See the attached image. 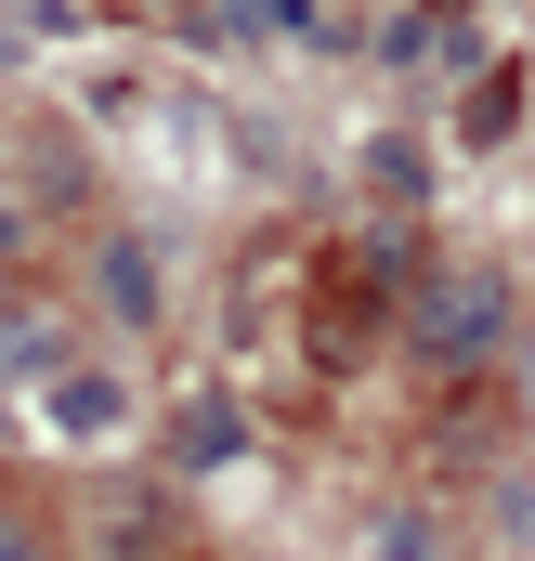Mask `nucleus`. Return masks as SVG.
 I'll return each instance as SVG.
<instances>
[{"label": "nucleus", "instance_id": "obj_1", "mask_svg": "<svg viewBox=\"0 0 535 561\" xmlns=\"http://www.w3.org/2000/svg\"><path fill=\"white\" fill-rule=\"evenodd\" d=\"M405 340H418V366H483V353L510 340V287L483 275V262H470V275H431L418 313H405Z\"/></svg>", "mask_w": 535, "mask_h": 561}, {"label": "nucleus", "instance_id": "obj_3", "mask_svg": "<svg viewBox=\"0 0 535 561\" xmlns=\"http://www.w3.org/2000/svg\"><path fill=\"white\" fill-rule=\"evenodd\" d=\"M236 444H249V419H236V405H223V392H196V405H183V419H170V470H223V457H236Z\"/></svg>", "mask_w": 535, "mask_h": 561}, {"label": "nucleus", "instance_id": "obj_6", "mask_svg": "<svg viewBox=\"0 0 535 561\" xmlns=\"http://www.w3.org/2000/svg\"><path fill=\"white\" fill-rule=\"evenodd\" d=\"M13 236H26V222H13V209H0V262H13Z\"/></svg>", "mask_w": 535, "mask_h": 561}, {"label": "nucleus", "instance_id": "obj_5", "mask_svg": "<svg viewBox=\"0 0 535 561\" xmlns=\"http://www.w3.org/2000/svg\"><path fill=\"white\" fill-rule=\"evenodd\" d=\"M236 26H274L287 39V26H314V0H236Z\"/></svg>", "mask_w": 535, "mask_h": 561}, {"label": "nucleus", "instance_id": "obj_4", "mask_svg": "<svg viewBox=\"0 0 535 561\" xmlns=\"http://www.w3.org/2000/svg\"><path fill=\"white\" fill-rule=\"evenodd\" d=\"M510 105H523V66H497V79L470 92V144H497V131H510Z\"/></svg>", "mask_w": 535, "mask_h": 561}, {"label": "nucleus", "instance_id": "obj_2", "mask_svg": "<svg viewBox=\"0 0 535 561\" xmlns=\"http://www.w3.org/2000/svg\"><path fill=\"white\" fill-rule=\"evenodd\" d=\"M118 419H132V392H118V379H92V366H66V379H53V431H66V444H105Z\"/></svg>", "mask_w": 535, "mask_h": 561}]
</instances>
